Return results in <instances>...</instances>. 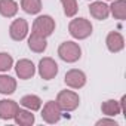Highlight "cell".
Here are the masks:
<instances>
[{
	"instance_id": "obj_1",
	"label": "cell",
	"mask_w": 126,
	"mask_h": 126,
	"mask_svg": "<svg viewBox=\"0 0 126 126\" xmlns=\"http://www.w3.org/2000/svg\"><path fill=\"white\" fill-rule=\"evenodd\" d=\"M92 24L89 19H85V18H76V19H71L70 24H68V31L71 34V37L77 39V40H83V39H88L91 34H92Z\"/></svg>"
},
{
	"instance_id": "obj_2",
	"label": "cell",
	"mask_w": 126,
	"mask_h": 126,
	"mask_svg": "<svg viewBox=\"0 0 126 126\" xmlns=\"http://www.w3.org/2000/svg\"><path fill=\"white\" fill-rule=\"evenodd\" d=\"M58 55H59V58L62 61L73 64V62L80 59L82 47L76 42H64V43H61L59 47H58Z\"/></svg>"
},
{
	"instance_id": "obj_3",
	"label": "cell",
	"mask_w": 126,
	"mask_h": 126,
	"mask_svg": "<svg viewBox=\"0 0 126 126\" xmlns=\"http://www.w3.org/2000/svg\"><path fill=\"white\" fill-rule=\"evenodd\" d=\"M56 104L59 105V108L62 111H74L79 104H80V98L74 91H61L56 96Z\"/></svg>"
},
{
	"instance_id": "obj_4",
	"label": "cell",
	"mask_w": 126,
	"mask_h": 126,
	"mask_svg": "<svg viewBox=\"0 0 126 126\" xmlns=\"http://www.w3.org/2000/svg\"><path fill=\"white\" fill-rule=\"evenodd\" d=\"M55 31V19L49 15H40L34 19L33 22V33L42 36V37H49Z\"/></svg>"
},
{
	"instance_id": "obj_5",
	"label": "cell",
	"mask_w": 126,
	"mask_h": 126,
	"mask_svg": "<svg viewBox=\"0 0 126 126\" xmlns=\"http://www.w3.org/2000/svg\"><path fill=\"white\" fill-rule=\"evenodd\" d=\"M61 116H62V110L59 108V105L56 104V101H47L45 105H43V110H42V119L49 123V125H53V123H58L61 120Z\"/></svg>"
},
{
	"instance_id": "obj_6",
	"label": "cell",
	"mask_w": 126,
	"mask_h": 126,
	"mask_svg": "<svg viewBox=\"0 0 126 126\" xmlns=\"http://www.w3.org/2000/svg\"><path fill=\"white\" fill-rule=\"evenodd\" d=\"M39 74L43 80H52L56 74H58V64L49 56L46 58H42L40 62H39Z\"/></svg>"
},
{
	"instance_id": "obj_7",
	"label": "cell",
	"mask_w": 126,
	"mask_h": 126,
	"mask_svg": "<svg viewBox=\"0 0 126 126\" xmlns=\"http://www.w3.org/2000/svg\"><path fill=\"white\" fill-rule=\"evenodd\" d=\"M28 34V22L24 19V18H18L15 19L11 27H9V36L12 40L15 42H21L27 37Z\"/></svg>"
},
{
	"instance_id": "obj_8",
	"label": "cell",
	"mask_w": 126,
	"mask_h": 126,
	"mask_svg": "<svg viewBox=\"0 0 126 126\" xmlns=\"http://www.w3.org/2000/svg\"><path fill=\"white\" fill-rule=\"evenodd\" d=\"M64 82L68 88L71 89H80L86 85V74L82 71V70H77V68H73V70H68L65 73V77H64Z\"/></svg>"
},
{
	"instance_id": "obj_9",
	"label": "cell",
	"mask_w": 126,
	"mask_h": 126,
	"mask_svg": "<svg viewBox=\"0 0 126 126\" xmlns=\"http://www.w3.org/2000/svg\"><path fill=\"white\" fill-rule=\"evenodd\" d=\"M15 71H16V76L22 80H28L31 79L34 74H36V67L34 64L30 61V59H19L16 62V65H15Z\"/></svg>"
},
{
	"instance_id": "obj_10",
	"label": "cell",
	"mask_w": 126,
	"mask_h": 126,
	"mask_svg": "<svg viewBox=\"0 0 126 126\" xmlns=\"http://www.w3.org/2000/svg\"><path fill=\"white\" fill-rule=\"evenodd\" d=\"M19 105L18 102L12 101V99H2L0 101V119L2 120H11L15 117V114L18 113Z\"/></svg>"
},
{
	"instance_id": "obj_11",
	"label": "cell",
	"mask_w": 126,
	"mask_h": 126,
	"mask_svg": "<svg viewBox=\"0 0 126 126\" xmlns=\"http://www.w3.org/2000/svg\"><path fill=\"white\" fill-rule=\"evenodd\" d=\"M105 45H107V49L113 53H117L120 50H123L125 47V39L120 33L117 31H111L108 33L107 39H105Z\"/></svg>"
},
{
	"instance_id": "obj_12",
	"label": "cell",
	"mask_w": 126,
	"mask_h": 126,
	"mask_svg": "<svg viewBox=\"0 0 126 126\" xmlns=\"http://www.w3.org/2000/svg\"><path fill=\"white\" fill-rule=\"evenodd\" d=\"M89 14H91V16H94L95 19L104 21V19H107L108 15H110V8H108L104 2H94V3H91V6H89Z\"/></svg>"
},
{
	"instance_id": "obj_13",
	"label": "cell",
	"mask_w": 126,
	"mask_h": 126,
	"mask_svg": "<svg viewBox=\"0 0 126 126\" xmlns=\"http://www.w3.org/2000/svg\"><path fill=\"white\" fill-rule=\"evenodd\" d=\"M28 47H30L33 52H36V53L45 52L46 47H47L46 37H42V36H39V34H36V33L31 31V36L28 37Z\"/></svg>"
},
{
	"instance_id": "obj_14",
	"label": "cell",
	"mask_w": 126,
	"mask_h": 126,
	"mask_svg": "<svg viewBox=\"0 0 126 126\" xmlns=\"http://www.w3.org/2000/svg\"><path fill=\"white\" fill-rule=\"evenodd\" d=\"M18 14V3L15 0H0V15L5 18H14Z\"/></svg>"
},
{
	"instance_id": "obj_15",
	"label": "cell",
	"mask_w": 126,
	"mask_h": 126,
	"mask_svg": "<svg viewBox=\"0 0 126 126\" xmlns=\"http://www.w3.org/2000/svg\"><path fill=\"white\" fill-rule=\"evenodd\" d=\"M16 91V80L11 76L0 74V94L12 95Z\"/></svg>"
},
{
	"instance_id": "obj_16",
	"label": "cell",
	"mask_w": 126,
	"mask_h": 126,
	"mask_svg": "<svg viewBox=\"0 0 126 126\" xmlns=\"http://www.w3.org/2000/svg\"><path fill=\"white\" fill-rule=\"evenodd\" d=\"M101 111L107 117H114V116H117V114L122 113V107H120L119 101H116V99H107V101L102 102Z\"/></svg>"
},
{
	"instance_id": "obj_17",
	"label": "cell",
	"mask_w": 126,
	"mask_h": 126,
	"mask_svg": "<svg viewBox=\"0 0 126 126\" xmlns=\"http://www.w3.org/2000/svg\"><path fill=\"white\" fill-rule=\"evenodd\" d=\"M110 8V12L111 15L119 19V21H123L126 19V0H113V3Z\"/></svg>"
},
{
	"instance_id": "obj_18",
	"label": "cell",
	"mask_w": 126,
	"mask_h": 126,
	"mask_svg": "<svg viewBox=\"0 0 126 126\" xmlns=\"http://www.w3.org/2000/svg\"><path fill=\"white\" fill-rule=\"evenodd\" d=\"M21 105L24 107V108H27V110H30V111H37V110H40L42 108V99L37 96V95H25V96H22L21 98Z\"/></svg>"
},
{
	"instance_id": "obj_19",
	"label": "cell",
	"mask_w": 126,
	"mask_h": 126,
	"mask_svg": "<svg viewBox=\"0 0 126 126\" xmlns=\"http://www.w3.org/2000/svg\"><path fill=\"white\" fill-rule=\"evenodd\" d=\"M14 120H15V123L16 125H19V126H31L33 123H34V114H31V111L30 110H18V113L15 114V117H14Z\"/></svg>"
},
{
	"instance_id": "obj_20",
	"label": "cell",
	"mask_w": 126,
	"mask_h": 126,
	"mask_svg": "<svg viewBox=\"0 0 126 126\" xmlns=\"http://www.w3.org/2000/svg\"><path fill=\"white\" fill-rule=\"evenodd\" d=\"M21 8L30 15H36L42 11V0H21Z\"/></svg>"
},
{
	"instance_id": "obj_21",
	"label": "cell",
	"mask_w": 126,
	"mask_h": 126,
	"mask_svg": "<svg viewBox=\"0 0 126 126\" xmlns=\"http://www.w3.org/2000/svg\"><path fill=\"white\" fill-rule=\"evenodd\" d=\"M61 5H62V8H64V14L68 18H73L77 14V11H79V6H77L76 0H61Z\"/></svg>"
},
{
	"instance_id": "obj_22",
	"label": "cell",
	"mask_w": 126,
	"mask_h": 126,
	"mask_svg": "<svg viewBox=\"0 0 126 126\" xmlns=\"http://www.w3.org/2000/svg\"><path fill=\"white\" fill-rule=\"evenodd\" d=\"M12 65H14V58L6 52H0V73L9 71Z\"/></svg>"
},
{
	"instance_id": "obj_23",
	"label": "cell",
	"mask_w": 126,
	"mask_h": 126,
	"mask_svg": "<svg viewBox=\"0 0 126 126\" xmlns=\"http://www.w3.org/2000/svg\"><path fill=\"white\" fill-rule=\"evenodd\" d=\"M104 126V125H110V126H117V122L116 120H113V119H101V120H98L96 122V126Z\"/></svg>"
}]
</instances>
